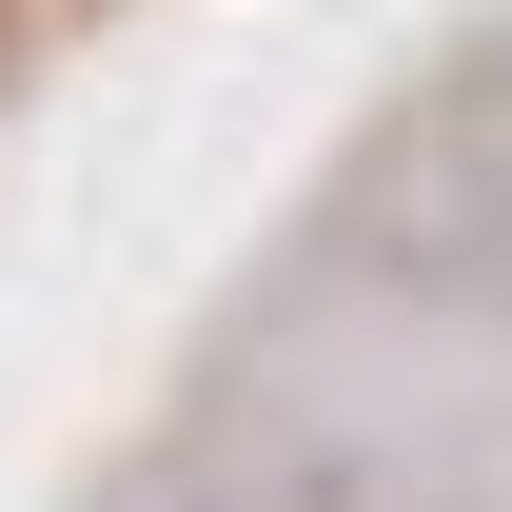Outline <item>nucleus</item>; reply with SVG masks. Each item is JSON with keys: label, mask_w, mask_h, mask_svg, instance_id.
I'll list each match as a JSON object with an SVG mask.
<instances>
[{"label": "nucleus", "mask_w": 512, "mask_h": 512, "mask_svg": "<svg viewBox=\"0 0 512 512\" xmlns=\"http://www.w3.org/2000/svg\"><path fill=\"white\" fill-rule=\"evenodd\" d=\"M335 256H355L375 296H414V316L512 335V40H493V60H453L434 99H414V119L355 158Z\"/></svg>", "instance_id": "nucleus-1"}, {"label": "nucleus", "mask_w": 512, "mask_h": 512, "mask_svg": "<svg viewBox=\"0 0 512 512\" xmlns=\"http://www.w3.org/2000/svg\"><path fill=\"white\" fill-rule=\"evenodd\" d=\"M178 512H473L414 434H355V414H296V394H217L178 434Z\"/></svg>", "instance_id": "nucleus-2"}]
</instances>
